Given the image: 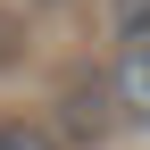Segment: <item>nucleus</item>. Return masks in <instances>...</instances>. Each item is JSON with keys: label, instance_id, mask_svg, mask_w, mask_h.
Listing matches in <instances>:
<instances>
[{"label": "nucleus", "instance_id": "nucleus-1", "mask_svg": "<svg viewBox=\"0 0 150 150\" xmlns=\"http://www.w3.org/2000/svg\"><path fill=\"white\" fill-rule=\"evenodd\" d=\"M117 108H125L134 125H150V42L125 50V67H117Z\"/></svg>", "mask_w": 150, "mask_h": 150}, {"label": "nucleus", "instance_id": "nucleus-2", "mask_svg": "<svg viewBox=\"0 0 150 150\" xmlns=\"http://www.w3.org/2000/svg\"><path fill=\"white\" fill-rule=\"evenodd\" d=\"M117 33L125 42H150V0H117Z\"/></svg>", "mask_w": 150, "mask_h": 150}, {"label": "nucleus", "instance_id": "nucleus-3", "mask_svg": "<svg viewBox=\"0 0 150 150\" xmlns=\"http://www.w3.org/2000/svg\"><path fill=\"white\" fill-rule=\"evenodd\" d=\"M0 150H59V142L33 134V125H0Z\"/></svg>", "mask_w": 150, "mask_h": 150}]
</instances>
